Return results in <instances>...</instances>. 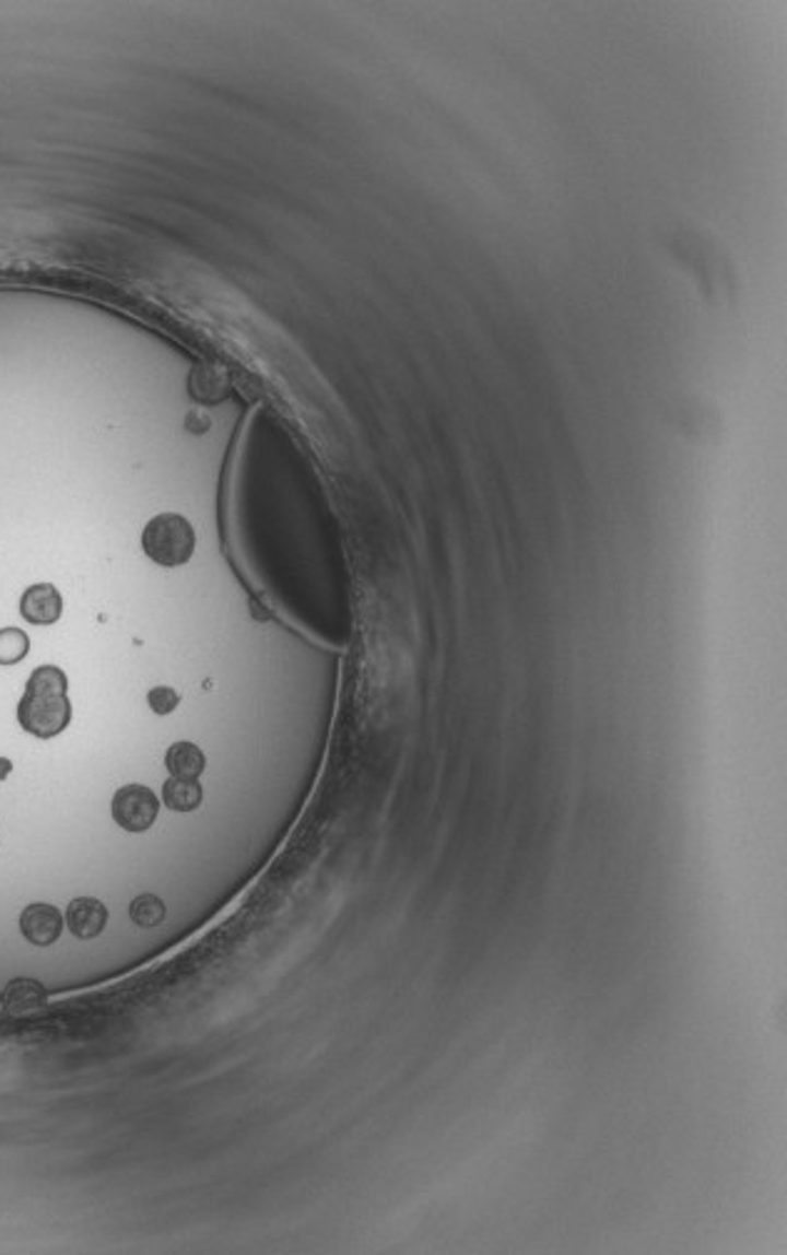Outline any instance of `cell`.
<instances>
[{
  "label": "cell",
  "mask_w": 787,
  "mask_h": 1255,
  "mask_svg": "<svg viewBox=\"0 0 787 1255\" xmlns=\"http://www.w3.org/2000/svg\"><path fill=\"white\" fill-rule=\"evenodd\" d=\"M73 720V705L68 697V676L58 666H40L25 683L17 703V723L33 738L50 740Z\"/></svg>",
  "instance_id": "obj_1"
},
{
  "label": "cell",
  "mask_w": 787,
  "mask_h": 1255,
  "mask_svg": "<svg viewBox=\"0 0 787 1255\" xmlns=\"http://www.w3.org/2000/svg\"><path fill=\"white\" fill-rule=\"evenodd\" d=\"M142 551L157 566H185L195 553V528L180 514H157L142 531Z\"/></svg>",
  "instance_id": "obj_2"
},
{
  "label": "cell",
  "mask_w": 787,
  "mask_h": 1255,
  "mask_svg": "<svg viewBox=\"0 0 787 1255\" xmlns=\"http://www.w3.org/2000/svg\"><path fill=\"white\" fill-rule=\"evenodd\" d=\"M113 820L125 832H148L157 820L160 800L145 785H125L113 797Z\"/></svg>",
  "instance_id": "obj_3"
},
{
  "label": "cell",
  "mask_w": 787,
  "mask_h": 1255,
  "mask_svg": "<svg viewBox=\"0 0 787 1255\" xmlns=\"http://www.w3.org/2000/svg\"><path fill=\"white\" fill-rule=\"evenodd\" d=\"M21 935L31 941L33 947H50L56 945L62 935V914L58 907L46 902L28 904L21 912Z\"/></svg>",
  "instance_id": "obj_4"
},
{
  "label": "cell",
  "mask_w": 787,
  "mask_h": 1255,
  "mask_svg": "<svg viewBox=\"0 0 787 1255\" xmlns=\"http://www.w3.org/2000/svg\"><path fill=\"white\" fill-rule=\"evenodd\" d=\"M21 615L33 625H52L62 615V596L52 583H35L21 598Z\"/></svg>",
  "instance_id": "obj_5"
},
{
  "label": "cell",
  "mask_w": 787,
  "mask_h": 1255,
  "mask_svg": "<svg viewBox=\"0 0 787 1255\" xmlns=\"http://www.w3.org/2000/svg\"><path fill=\"white\" fill-rule=\"evenodd\" d=\"M107 917H110V912H107L105 904L101 900H95V896H78V900L68 904L66 912L68 929L73 931L78 939L101 937L107 925Z\"/></svg>",
  "instance_id": "obj_6"
},
{
  "label": "cell",
  "mask_w": 787,
  "mask_h": 1255,
  "mask_svg": "<svg viewBox=\"0 0 787 1255\" xmlns=\"http://www.w3.org/2000/svg\"><path fill=\"white\" fill-rule=\"evenodd\" d=\"M0 1004H3L5 1014L23 1017V1014H31V1011H38V1009L46 1007L48 992L38 980L17 976V980L8 984L5 992L0 994Z\"/></svg>",
  "instance_id": "obj_7"
},
{
  "label": "cell",
  "mask_w": 787,
  "mask_h": 1255,
  "mask_svg": "<svg viewBox=\"0 0 787 1255\" xmlns=\"http://www.w3.org/2000/svg\"><path fill=\"white\" fill-rule=\"evenodd\" d=\"M190 394L200 403H218L227 394V372L212 362H200L190 374Z\"/></svg>",
  "instance_id": "obj_8"
},
{
  "label": "cell",
  "mask_w": 787,
  "mask_h": 1255,
  "mask_svg": "<svg viewBox=\"0 0 787 1255\" xmlns=\"http://www.w3.org/2000/svg\"><path fill=\"white\" fill-rule=\"evenodd\" d=\"M165 767L169 770V775L173 777L197 779L204 773V767H208V760H204V752L197 748L195 742L180 740L167 750Z\"/></svg>",
  "instance_id": "obj_9"
},
{
  "label": "cell",
  "mask_w": 787,
  "mask_h": 1255,
  "mask_svg": "<svg viewBox=\"0 0 787 1255\" xmlns=\"http://www.w3.org/2000/svg\"><path fill=\"white\" fill-rule=\"evenodd\" d=\"M163 802L173 812H192L202 805V785L197 779L169 777L163 785Z\"/></svg>",
  "instance_id": "obj_10"
},
{
  "label": "cell",
  "mask_w": 787,
  "mask_h": 1255,
  "mask_svg": "<svg viewBox=\"0 0 787 1255\" xmlns=\"http://www.w3.org/2000/svg\"><path fill=\"white\" fill-rule=\"evenodd\" d=\"M165 914H167V907L157 894L145 892V894H138L136 900L130 902V919H132V925L140 927V929H152V927L163 925Z\"/></svg>",
  "instance_id": "obj_11"
},
{
  "label": "cell",
  "mask_w": 787,
  "mask_h": 1255,
  "mask_svg": "<svg viewBox=\"0 0 787 1255\" xmlns=\"http://www.w3.org/2000/svg\"><path fill=\"white\" fill-rule=\"evenodd\" d=\"M31 650L28 633L21 628H0V666H15Z\"/></svg>",
  "instance_id": "obj_12"
},
{
  "label": "cell",
  "mask_w": 787,
  "mask_h": 1255,
  "mask_svg": "<svg viewBox=\"0 0 787 1255\" xmlns=\"http://www.w3.org/2000/svg\"><path fill=\"white\" fill-rule=\"evenodd\" d=\"M148 703L152 707V713L157 715H169L175 711L177 705H180V695H177L175 688L169 685H157L152 688L148 693Z\"/></svg>",
  "instance_id": "obj_13"
},
{
  "label": "cell",
  "mask_w": 787,
  "mask_h": 1255,
  "mask_svg": "<svg viewBox=\"0 0 787 1255\" xmlns=\"http://www.w3.org/2000/svg\"><path fill=\"white\" fill-rule=\"evenodd\" d=\"M185 424L192 434H204L210 429V417L204 414V411H192V414L185 419Z\"/></svg>",
  "instance_id": "obj_14"
},
{
  "label": "cell",
  "mask_w": 787,
  "mask_h": 1255,
  "mask_svg": "<svg viewBox=\"0 0 787 1255\" xmlns=\"http://www.w3.org/2000/svg\"><path fill=\"white\" fill-rule=\"evenodd\" d=\"M8 773H11V762L0 760V779H3Z\"/></svg>",
  "instance_id": "obj_15"
}]
</instances>
